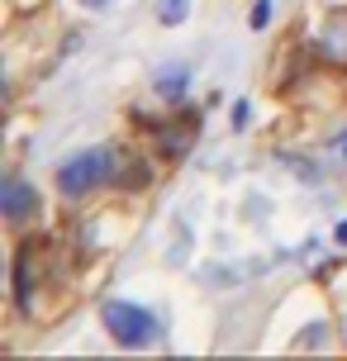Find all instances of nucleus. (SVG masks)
I'll use <instances>...</instances> for the list:
<instances>
[{
	"mask_svg": "<svg viewBox=\"0 0 347 361\" xmlns=\"http://www.w3.org/2000/svg\"><path fill=\"white\" fill-rule=\"evenodd\" d=\"M124 171V152L119 147H86V152H76L67 162L57 166V190L67 200H81V195H95V190H105L114 185Z\"/></svg>",
	"mask_w": 347,
	"mask_h": 361,
	"instance_id": "f257e3e1",
	"label": "nucleus"
},
{
	"mask_svg": "<svg viewBox=\"0 0 347 361\" xmlns=\"http://www.w3.org/2000/svg\"><path fill=\"white\" fill-rule=\"evenodd\" d=\"M100 319H105V328H110V338L119 347H157L162 343V319L152 309L133 305V300H105Z\"/></svg>",
	"mask_w": 347,
	"mask_h": 361,
	"instance_id": "f03ea898",
	"label": "nucleus"
},
{
	"mask_svg": "<svg viewBox=\"0 0 347 361\" xmlns=\"http://www.w3.org/2000/svg\"><path fill=\"white\" fill-rule=\"evenodd\" d=\"M0 209H5V219L15 228H24L29 219H38V190L19 176H5V185H0Z\"/></svg>",
	"mask_w": 347,
	"mask_h": 361,
	"instance_id": "7ed1b4c3",
	"label": "nucleus"
},
{
	"mask_svg": "<svg viewBox=\"0 0 347 361\" xmlns=\"http://www.w3.org/2000/svg\"><path fill=\"white\" fill-rule=\"evenodd\" d=\"M185 90H190V67H166L157 76V95H166V100H181Z\"/></svg>",
	"mask_w": 347,
	"mask_h": 361,
	"instance_id": "20e7f679",
	"label": "nucleus"
},
{
	"mask_svg": "<svg viewBox=\"0 0 347 361\" xmlns=\"http://www.w3.org/2000/svg\"><path fill=\"white\" fill-rule=\"evenodd\" d=\"M162 19H166V24L185 19V0H162Z\"/></svg>",
	"mask_w": 347,
	"mask_h": 361,
	"instance_id": "39448f33",
	"label": "nucleus"
},
{
	"mask_svg": "<svg viewBox=\"0 0 347 361\" xmlns=\"http://www.w3.org/2000/svg\"><path fill=\"white\" fill-rule=\"evenodd\" d=\"M267 19H272V0H257L252 5V29H262Z\"/></svg>",
	"mask_w": 347,
	"mask_h": 361,
	"instance_id": "423d86ee",
	"label": "nucleus"
},
{
	"mask_svg": "<svg viewBox=\"0 0 347 361\" xmlns=\"http://www.w3.org/2000/svg\"><path fill=\"white\" fill-rule=\"evenodd\" d=\"M333 157L347 166V128H343V133H333Z\"/></svg>",
	"mask_w": 347,
	"mask_h": 361,
	"instance_id": "0eeeda50",
	"label": "nucleus"
},
{
	"mask_svg": "<svg viewBox=\"0 0 347 361\" xmlns=\"http://www.w3.org/2000/svg\"><path fill=\"white\" fill-rule=\"evenodd\" d=\"M81 5H86V10H105L110 0H81Z\"/></svg>",
	"mask_w": 347,
	"mask_h": 361,
	"instance_id": "6e6552de",
	"label": "nucleus"
},
{
	"mask_svg": "<svg viewBox=\"0 0 347 361\" xmlns=\"http://www.w3.org/2000/svg\"><path fill=\"white\" fill-rule=\"evenodd\" d=\"M338 243H343V247H347V219H343V224H338Z\"/></svg>",
	"mask_w": 347,
	"mask_h": 361,
	"instance_id": "1a4fd4ad",
	"label": "nucleus"
}]
</instances>
